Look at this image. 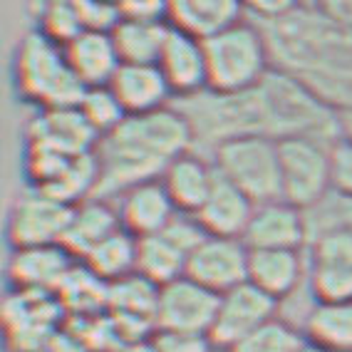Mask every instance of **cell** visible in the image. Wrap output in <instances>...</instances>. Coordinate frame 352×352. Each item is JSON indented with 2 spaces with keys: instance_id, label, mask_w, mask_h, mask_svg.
I'll list each match as a JSON object with an SVG mask.
<instances>
[{
  "instance_id": "cell-1",
  "label": "cell",
  "mask_w": 352,
  "mask_h": 352,
  "mask_svg": "<svg viewBox=\"0 0 352 352\" xmlns=\"http://www.w3.org/2000/svg\"><path fill=\"white\" fill-rule=\"evenodd\" d=\"M253 23L268 40L273 67L305 82L338 112L352 104V28L320 3H290L278 18Z\"/></svg>"
},
{
  "instance_id": "cell-2",
  "label": "cell",
  "mask_w": 352,
  "mask_h": 352,
  "mask_svg": "<svg viewBox=\"0 0 352 352\" xmlns=\"http://www.w3.org/2000/svg\"><path fill=\"white\" fill-rule=\"evenodd\" d=\"M191 149V129L174 104L162 112L126 117L95 146L100 166L95 199L109 201L132 186L159 182L169 164Z\"/></svg>"
},
{
  "instance_id": "cell-3",
  "label": "cell",
  "mask_w": 352,
  "mask_h": 352,
  "mask_svg": "<svg viewBox=\"0 0 352 352\" xmlns=\"http://www.w3.org/2000/svg\"><path fill=\"white\" fill-rule=\"evenodd\" d=\"M263 97L268 137L280 139H318L325 144H335L340 139V114L330 107L320 95L288 75L283 69H271V75L258 85Z\"/></svg>"
},
{
  "instance_id": "cell-4",
  "label": "cell",
  "mask_w": 352,
  "mask_h": 352,
  "mask_svg": "<svg viewBox=\"0 0 352 352\" xmlns=\"http://www.w3.org/2000/svg\"><path fill=\"white\" fill-rule=\"evenodd\" d=\"M186 120L196 144L214 151L216 146L241 137H268L263 97L256 89L248 92H214L204 89L199 95L179 100L174 104Z\"/></svg>"
},
{
  "instance_id": "cell-5",
  "label": "cell",
  "mask_w": 352,
  "mask_h": 352,
  "mask_svg": "<svg viewBox=\"0 0 352 352\" xmlns=\"http://www.w3.org/2000/svg\"><path fill=\"white\" fill-rule=\"evenodd\" d=\"M208 65V89L248 92L271 75L273 57L263 30L245 15L216 38L204 43Z\"/></svg>"
},
{
  "instance_id": "cell-6",
  "label": "cell",
  "mask_w": 352,
  "mask_h": 352,
  "mask_svg": "<svg viewBox=\"0 0 352 352\" xmlns=\"http://www.w3.org/2000/svg\"><path fill=\"white\" fill-rule=\"evenodd\" d=\"M20 95L45 109L77 107L85 95V85L75 77L63 45L32 30L23 38L15 60Z\"/></svg>"
},
{
  "instance_id": "cell-7",
  "label": "cell",
  "mask_w": 352,
  "mask_h": 352,
  "mask_svg": "<svg viewBox=\"0 0 352 352\" xmlns=\"http://www.w3.org/2000/svg\"><path fill=\"white\" fill-rule=\"evenodd\" d=\"M211 162L216 171L243 191L256 206L280 199V151L276 139H233L211 151Z\"/></svg>"
},
{
  "instance_id": "cell-8",
  "label": "cell",
  "mask_w": 352,
  "mask_h": 352,
  "mask_svg": "<svg viewBox=\"0 0 352 352\" xmlns=\"http://www.w3.org/2000/svg\"><path fill=\"white\" fill-rule=\"evenodd\" d=\"M330 146L318 139H280V199L308 211L333 191Z\"/></svg>"
},
{
  "instance_id": "cell-9",
  "label": "cell",
  "mask_w": 352,
  "mask_h": 352,
  "mask_svg": "<svg viewBox=\"0 0 352 352\" xmlns=\"http://www.w3.org/2000/svg\"><path fill=\"white\" fill-rule=\"evenodd\" d=\"M221 296L201 288L191 278H179L159 288L157 333L208 338L216 322Z\"/></svg>"
},
{
  "instance_id": "cell-10",
  "label": "cell",
  "mask_w": 352,
  "mask_h": 352,
  "mask_svg": "<svg viewBox=\"0 0 352 352\" xmlns=\"http://www.w3.org/2000/svg\"><path fill=\"white\" fill-rule=\"evenodd\" d=\"M72 206H65L52 196L32 189L20 196L10 211L8 236L15 251L23 248H45V245H63L65 231L69 226Z\"/></svg>"
},
{
  "instance_id": "cell-11",
  "label": "cell",
  "mask_w": 352,
  "mask_h": 352,
  "mask_svg": "<svg viewBox=\"0 0 352 352\" xmlns=\"http://www.w3.org/2000/svg\"><path fill=\"white\" fill-rule=\"evenodd\" d=\"M278 315V302L253 283H241L239 288L223 293L219 300V313L211 327V342L216 350H231L236 342L256 333Z\"/></svg>"
},
{
  "instance_id": "cell-12",
  "label": "cell",
  "mask_w": 352,
  "mask_h": 352,
  "mask_svg": "<svg viewBox=\"0 0 352 352\" xmlns=\"http://www.w3.org/2000/svg\"><path fill=\"white\" fill-rule=\"evenodd\" d=\"M248 258L251 251L241 239L208 236L189 256L186 278L216 296H223L248 280Z\"/></svg>"
},
{
  "instance_id": "cell-13",
  "label": "cell",
  "mask_w": 352,
  "mask_h": 352,
  "mask_svg": "<svg viewBox=\"0 0 352 352\" xmlns=\"http://www.w3.org/2000/svg\"><path fill=\"white\" fill-rule=\"evenodd\" d=\"M241 241L248 251H305L308 248L305 211L283 199L258 204Z\"/></svg>"
},
{
  "instance_id": "cell-14",
  "label": "cell",
  "mask_w": 352,
  "mask_h": 352,
  "mask_svg": "<svg viewBox=\"0 0 352 352\" xmlns=\"http://www.w3.org/2000/svg\"><path fill=\"white\" fill-rule=\"evenodd\" d=\"M157 65L169 82L174 97L179 100H186V97H194L208 89L206 47L201 40L191 38L186 32L171 28Z\"/></svg>"
},
{
  "instance_id": "cell-15",
  "label": "cell",
  "mask_w": 352,
  "mask_h": 352,
  "mask_svg": "<svg viewBox=\"0 0 352 352\" xmlns=\"http://www.w3.org/2000/svg\"><path fill=\"white\" fill-rule=\"evenodd\" d=\"M30 146L55 151L63 157H82L92 154L100 142L95 129L87 124L77 107L69 109H45L30 124Z\"/></svg>"
},
{
  "instance_id": "cell-16",
  "label": "cell",
  "mask_w": 352,
  "mask_h": 352,
  "mask_svg": "<svg viewBox=\"0 0 352 352\" xmlns=\"http://www.w3.org/2000/svg\"><path fill=\"white\" fill-rule=\"evenodd\" d=\"M114 208H117L122 228L126 233H132L134 239L159 236L169 226V221L179 214L166 189H164L162 179L126 189L124 194L117 196Z\"/></svg>"
},
{
  "instance_id": "cell-17",
  "label": "cell",
  "mask_w": 352,
  "mask_h": 352,
  "mask_svg": "<svg viewBox=\"0 0 352 352\" xmlns=\"http://www.w3.org/2000/svg\"><path fill=\"white\" fill-rule=\"evenodd\" d=\"M248 283L280 305L308 283V248L305 251H251Z\"/></svg>"
},
{
  "instance_id": "cell-18",
  "label": "cell",
  "mask_w": 352,
  "mask_h": 352,
  "mask_svg": "<svg viewBox=\"0 0 352 352\" xmlns=\"http://www.w3.org/2000/svg\"><path fill=\"white\" fill-rule=\"evenodd\" d=\"M109 89L124 107L126 117L162 112V109L171 107L169 100L174 97L159 65L122 63L114 80L109 82Z\"/></svg>"
},
{
  "instance_id": "cell-19",
  "label": "cell",
  "mask_w": 352,
  "mask_h": 352,
  "mask_svg": "<svg viewBox=\"0 0 352 352\" xmlns=\"http://www.w3.org/2000/svg\"><path fill=\"white\" fill-rule=\"evenodd\" d=\"M157 305L159 285L137 273L109 285L107 310L114 315V325L120 327L122 338L139 340L146 327H157Z\"/></svg>"
},
{
  "instance_id": "cell-20",
  "label": "cell",
  "mask_w": 352,
  "mask_h": 352,
  "mask_svg": "<svg viewBox=\"0 0 352 352\" xmlns=\"http://www.w3.org/2000/svg\"><path fill=\"white\" fill-rule=\"evenodd\" d=\"M216 176L219 171H216L214 162L191 149L169 164V169L162 176V184L179 214L196 216L214 189Z\"/></svg>"
},
{
  "instance_id": "cell-21",
  "label": "cell",
  "mask_w": 352,
  "mask_h": 352,
  "mask_svg": "<svg viewBox=\"0 0 352 352\" xmlns=\"http://www.w3.org/2000/svg\"><path fill=\"white\" fill-rule=\"evenodd\" d=\"M67 63L77 80L89 87H109L117 69L122 67V57L112 40V32H89L85 30L80 38L65 45Z\"/></svg>"
},
{
  "instance_id": "cell-22",
  "label": "cell",
  "mask_w": 352,
  "mask_h": 352,
  "mask_svg": "<svg viewBox=\"0 0 352 352\" xmlns=\"http://www.w3.org/2000/svg\"><path fill=\"white\" fill-rule=\"evenodd\" d=\"M245 18V8L236 0H176L169 3V25L191 38H216Z\"/></svg>"
},
{
  "instance_id": "cell-23",
  "label": "cell",
  "mask_w": 352,
  "mask_h": 352,
  "mask_svg": "<svg viewBox=\"0 0 352 352\" xmlns=\"http://www.w3.org/2000/svg\"><path fill=\"white\" fill-rule=\"evenodd\" d=\"M256 204L248 199L241 189H236L231 182L223 176H216V184L201 211L196 219L201 221L208 236H219V239H243L245 226L253 216Z\"/></svg>"
},
{
  "instance_id": "cell-24",
  "label": "cell",
  "mask_w": 352,
  "mask_h": 352,
  "mask_svg": "<svg viewBox=\"0 0 352 352\" xmlns=\"http://www.w3.org/2000/svg\"><path fill=\"white\" fill-rule=\"evenodd\" d=\"M69 253L63 245H45V248H23L15 251L10 261V280L20 290L43 293V290H60L65 278L72 271Z\"/></svg>"
},
{
  "instance_id": "cell-25",
  "label": "cell",
  "mask_w": 352,
  "mask_h": 352,
  "mask_svg": "<svg viewBox=\"0 0 352 352\" xmlns=\"http://www.w3.org/2000/svg\"><path fill=\"white\" fill-rule=\"evenodd\" d=\"M120 216L112 201H102V199H89L72 208L69 216V226L65 231L63 248L72 258H85L95 251L104 239H109L114 231H120Z\"/></svg>"
},
{
  "instance_id": "cell-26",
  "label": "cell",
  "mask_w": 352,
  "mask_h": 352,
  "mask_svg": "<svg viewBox=\"0 0 352 352\" xmlns=\"http://www.w3.org/2000/svg\"><path fill=\"white\" fill-rule=\"evenodd\" d=\"M171 25L166 20H129L122 18L114 28L112 40L117 45L122 63L129 65H157L164 43L169 38Z\"/></svg>"
},
{
  "instance_id": "cell-27",
  "label": "cell",
  "mask_w": 352,
  "mask_h": 352,
  "mask_svg": "<svg viewBox=\"0 0 352 352\" xmlns=\"http://www.w3.org/2000/svg\"><path fill=\"white\" fill-rule=\"evenodd\" d=\"M137 245L139 239L120 228L85 258V268L100 278L102 283H120L137 273Z\"/></svg>"
},
{
  "instance_id": "cell-28",
  "label": "cell",
  "mask_w": 352,
  "mask_h": 352,
  "mask_svg": "<svg viewBox=\"0 0 352 352\" xmlns=\"http://www.w3.org/2000/svg\"><path fill=\"white\" fill-rule=\"evenodd\" d=\"M308 342L333 352H352V300L318 302L302 325Z\"/></svg>"
},
{
  "instance_id": "cell-29",
  "label": "cell",
  "mask_w": 352,
  "mask_h": 352,
  "mask_svg": "<svg viewBox=\"0 0 352 352\" xmlns=\"http://www.w3.org/2000/svg\"><path fill=\"white\" fill-rule=\"evenodd\" d=\"M186 263H189V258L176 245H171L164 236L139 239L137 276L146 278L149 283L159 285V288L174 283V280L186 276Z\"/></svg>"
},
{
  "instance_id": "cell-30",
  "label": "cell",
  "mask_w": 352,
  "mask_h": 352,
  "mask_svg": "<svg viewBox=\"0 0 352 352\" xmlns=\"http://www.w3.org/2000/svg\"><path fill=\"white\" fill-rule=\"evenodd\" d=\"M305 223H308V243L327 233L352 236V196L333 189L325 199L305 211Z\"/></svg>"
},
{
  "instance_id": "cell-31",
  "label": "cell",
  "mask_w": 352,
  "mask_h": 352,
  "mask_svg": "<svg viewBox=\"0 0 352 352\" xmlns=\"http://www.w3.org/2000/svg\"><path fill=\"white\" fill-rule=\"evenodd\" d=\"M305 345V333L290 320L276 315L256 333L243 338L226 352H298Z\"/></svg>"
},
{
  "instance_id": "cell-32",
  "label": "cell",
  "mask_w": 352,
  "mask_h": 352,
  "mask_svg": "<svg viewBox=\"0 0 352 352\" xmlns=\"http://www.w3.org/2000/svg\"><path fill=\"white\" fill-rule=\"evenodd\" d=\"M57 293L63 296V300L67 302L69 308H75L77 313H85V315L104 310L109 300V285L102 283L100 278L92 276L87 268L85 271L72 268Z\"/></svg>"
},
{
  "instance_id": "cell-33",
  "label": "cell",
  "mask_w": 352,
  "mask_h": 352,
  "mask_svg": "<svg viewBox=\"0 0 352 352\" xmlns=\"http://www.w3.org/2000/svg\"><path fill=\"white\" fill-rule=\"evenodd\" d=\"M77 109L82 112V117L87 120V124L95 129L97 137H107L109 132H114L122 122L126 120L124 107L120 104V100L114 97V92L109 87H89L85 89Z\"/></svg>"
},
{
  "instance_id": "cell-34",
  "label": "cell",
  "mask_w": 352,
  "mask_h": 352,
  "mask_svg": "<svg viewBox=\"0 0 352 352\" xmlns=\"http://www.w3.org/2000/svg\"><path fill=\"white\" fill-rule=\"evenodd\" d=\"M38 23V30L45 38H50L52 43L63 45V47L85 32L77 3H45L40 6Z\"/></svg>"
},
{
  "instance_id": "cell-35",
  "label": "cell",
  "mask_w": 352,
  "mask_h": 352,
  "mask_svg": "<svg viewBox=\"0 0 352 352\" xmlns=\"http://www.w3.org/2000/svg\"><path fill=\"white\" fill-rule=\"evenodd\" d=\"M308 285L318 302H350L352 268H315L308 263Z\"/></svg>"
},
{
  "instance_id": "cell-36",
  "label": "cell",
  "mask_w": 352,
  "mask_h": 352,
  "mask_svg": "<svg viewBox=\"0 0 352 352\" xmlns=\"http://www.w3.org/2000/svg\"><path fill=\"white\" fill-rule=\"evenodd\" d=\"M308 263L315 268H352V236L327 233L308 243Z\"/></svg>"
},
{
  "instance_id": "cell-37",
  "label": "cell",
  "mask_w": 352,
  "mask_h": 352,
  "mask_svg": "<svg viewBox=\"0 0 352 352\" xmlns=\"http://www.w3.org/2000/svg\"><path fill=\"white\" fill-rule=\"evenodd\" d=\"M159 236H164L171 245H176L186 258L208 239L206 228L201 226V221L194 214H176Z\"/></svg>"
},
{
  "instance_id": "cell-38",
  "label": "cell",
  "mask_w": 352,
  "mask_h": 352,
  "mask_svg": "<svg viewBox=\"0 0 352 352\" xmlns=\"http://www.w3.org/2000/svg\"><path fill=\"white\" fill-rule=\"evenodd\" d=\"M77 8H80L82 25L89 32H114V28L120 25V20H122L120 3L82 0V3H77Z\"/></svg>"
},
{
  "instance_id": "cell-39",
  "label": "cell",
  "mask_w": 352,
  "mask_h": 352,
  "mask_svg": "<svg viewBox=\"0 0 352 352\" xmlns=\"http://www.w3.org/2000/svg\"><path fill=\"white\" fill-rule=\"evenodd\" d=\"M330 159H333V189L352 196V142L338 139L330 146Z\"/></svg>"
},
{
  "instance_id": "cell-40",
  "label": "cell",
  "mask_w": 352,
  "mask_h": 352,
  "mask_svg": "<svg viewBox=\"0 0 352 352\" xmlns=\"http://www.w3.org/2000/svg\"><path fill=\"white\" fill-rule=\"evenodd\" d=\"M151 345L157 352H216L211 338H189V335L157 333Z\"/></svg>"
},
{
  "instance_id": "cell-41",
  "label": "cell",
  "mask_w": 352,
  "mask_h": 352,
  "mask_svg": "<svg viewBox=\"0 0 352 352\" xmlns=\"http://www.w3.org/2000/svg\"><path fill=\"white\" fill-rule=\"evenodd\" d=\"M122 18L129 20H166L169 23V3L159 0H126L120 3Z\"/></svg>"
},
{
  "instance_id": "cell-42",
  "label": "cell",
  "mask_w": 352,
  "mask_h": 352,
  "mask_svg": "<svg viewBox=\"0 0 352 352\" xmlns=\"http://www.w3.org/2000/svg\"><path fill=\"white\" fill-rule=\"evenodd\" d=\"M320 6L330 18L352 28V0H327V3H320Z\"/></svg>"
},
{
  "instance_id": "cell-43",
  "label": "cell",
  "mask_w": 352,
  "mask_h": 352,
  "mask_svg": "<svg viewBox=\"0 0 352 352\" xmlns=\"http://www.w3.org/2000/svg\"><path fill=\"white\" fill-rule=\"evenodd\" d=\"M340 139L352 142V104L340 109Z\"/></svg>"
},
{
  "instance_id": "cell-44",
  "label": "cell",
  "mask_w": 352,
  "mask_h": 352,
  "mask_svg": "<svg viewBox=\"0 0 352 352\" xmlns=\"http://www.w3.org/2000/svg\"><path fill=\"white\" fill-rule=\"evenodd\" d=\"M120 352H157V350H154V345L149 342V345H129V347H122Z\"/></svg>"
},
{
  "instance_id": "cell-45",
  "label": "cell",
  "mask_w": 352,
  "mask_h": 352,
  "mask_svg": "<svg viewBox=\"0 0 352 352\" xmlns=\"http://www.w3.org/2000/svg\"><path fill=\"white\" fill-rule=\"evenodd\" d=\"M298 352H333V350H327V347H320V345H315V342H308V340H305V345H302Z\"/></svg>"
}]
</instances>
